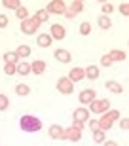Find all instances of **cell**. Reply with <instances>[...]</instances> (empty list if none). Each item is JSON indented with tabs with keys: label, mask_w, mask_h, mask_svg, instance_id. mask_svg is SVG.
I'll list each match as a JSON object with an SVG mask.
<instances>
[{
	"label": "cell",
	"mask_w": 129,
	"mask_h": 146,
	"mask_svg": "<svg viewBox=\"0 0 129 146\" xmlns=\"http://www.w3.org/2000/svg\"><path fill=\"white\" fill-rule=\"evenodd\" d=\"M82 8H84V4H82V2H74V4H72V11H70V13H80L82 11Z\"/></svg>",
	"instance_id": "30"
},
{
	"label": "cell",
	"mask_w": 129,
	"mask_h": 146,
	"mask_svg": "<svg viewBox=\"0 0 129 146\" xmlns=\"http://www.w3.org/2000/svg\"><path fill=\"white\" fill-rule=\"evenodd\" d=\"M80 34H82V36H87V34H91V25H89V21L80 23Z\"/></svg>",
	"instance_id": "25"
},
{
	"label": "cell",
	"mask_w": 129,
	"mask_h": 146,
	"mask_svg": "<svg viewBox=\"0 0 129 146\" xmlns=\"http://www.w3.org/2000/svg\"><path fill=\"white\" fill-rule=\"evenodd\" d=\"M15 53L19 59H25V57H29L31 55V46H27V44H23V46H19V48L15 49Z\"/></svg>",
	"instance_id": "19"
},
{
	"label": "cell",
	"mask_w": 129,
	"mask_h": 146,
	"mask_svg": "<svg viewBox=\"0 0 129 146\" xmlns=\"http://www.w3.org/2000/svg\"><path fill=\"white\" fill-rule=\"evenodd\" d=\"M51 42H53V38L49 36V34H46V33H42V34L36 36V46H40V48H49Z\"/></svg>",
	"instance_id": "13"
},
{
	"label": "cell",
	"mask_w": 129,
	"mask_h": 146,
	"mask_svg": "<svg viewBox=\"0 0 129 146\" xmlns=\"http://www.w3.org/2000/svg\"><path fill=\"white\" fill-rule=\"evenodd\" d=\"M84 74L87 76V80H97L99 78V66L89 65L87 68H84Z\"/></svg>",
	"instance_id": "15"
},
{
	"label": "cell",
	"mask_w": 129,
	"mask_h": 146,
	"mask_svg": "<svg viewBox=\"0 0 129 146\" xmlns=\"http://www.w3.org/2000/svg\"><path fill=\"white\" fill-rule=\"evenodd\" d=\"M63 133H64V129L61 125H51L49 127V137L51 139H63Z\"/></svg>",
	"instance_id": "17"
},
{
	"label": "cell",
	"mask_w": 129,
	"mask_h": 146,
	"mask_svg": "<svg viewBox=\"0 0 129 146\" xmlns=\"http://www.w3.org/2000/svg\"><path fill=\"white\" fill-rule=\"evenodd\" d=\"M101 63H102V66H108L110 63H112V61H110V57H108V55H104V57L101 59Z\"/></svg>",
	"instance_id": "36"
},
{
	"label": "cell",
	"mask_w": 129,
	"mask_h": 146,
	"mask_svg": "<svg viewBox=\"0 0 129 146\" xmlns=\"http://www.w3.org/2000/svg\"><path fill=\"white\" fill-rule=\"evenodd\" d=\"M15 72H17V74H21V76H27V74H31V65L23 61V63L15 65Z\"/></svg>",
	"instance_id": "18"
},
{
	"label": "cell",
	"mask_w": 129,
	"mask_h": 146,
	"mask_svg": "<svg viewBox=\"0 0 129 146\" xmlns=\"http://www.w3.org/2000/svg\"><path fill=\"white\" fill-rule=\"evenodd\" d=\"M89 127H91V131L101 129V127H99V121H97V119H89Z\"/></svg>",
	"instance_id": "35"
},
{
	"label": "cell",
	"mask_w": 129,
	"mask_h": 146,
	"mask_svg": "<svg viewBox=\"0 0 129 146\" xmlns=\"http://www.w3.org/2000/svg\"><path fill=\"white\" fill-rule=\"evenodd\" d=\"M4 61H6V63H11V65H15L17 61H19V57H17L15 51H6V53H4Z\"/></svg>",
	"instance_id": "24"
},
{
	"label": "cell",
	"mask_w": 129,
	"mask_h": 146,
	"mask_svg": "<svg viewBox=\"0 0 129 146\" xmlns=\"http://www.w3.org/2000/svg\"><path fill=\"white\" fill-rule=\"evenodd\" d=\"M8 108V97L0 93V110H6Z\"/></svg>",
	"instance_id": "32"
},
{
	"label": "cell",
	"mask_w": 129,
	"mask_h": 146,
	"mask_svg": "<svg viewBox=\"0 0 129 146\" xmlns=\"http://www.w3.org/2000/svg\"><path fill=\"white\" fill-rule=\"evenodd\" d=\"M112 11H114V6L112 4H108V2H106V4H102V13H104V15L112 13Z\"/></svg>",
	"instance_id": "33"
},
{
	"label": "cell",
	"mask_w": 129,
	"mask_h": 146,
	"mask_svg": "<svg viewBox=\"0 0 129 146\" xmlns=\"http://www.w3.org/2000/svg\"><path fill=\"white\" fill-rule=\"evenodd\" d=\"M57 91L63 93V95H70V93L74 91V84H72L66 76H63V78L57 80Z\"/></svg>",
	"instance_id": "4"
},
{
	"label": "cell",
	"mask_w": 129,
	"mask_h": 146,
	"mask_svg": "<svg viewBox=\"0 0 129 146\" xmlns=\"http://www.w3.org/2000/svg\"><path fill=\"white\" fill-rule=\"evenodd\" d=\"M4 72H6L8 76H13V74H15V65H11V63H6V65H4Z\"/></svg>",
	"instance_id": "29"
},
{
	"label": "cell",
	"mask_w": 129,
	"mask_h": 146,
	"mask_svg": "<svg viewBox=\"0 0 129 146\" xmlns=\"http://www.w3.org/2000/svg\"><path fill=\"white\" fill-rule=\"evenodd\" d=\"M120 118V112L118 110H112V112H108L104 118H101V121H99V127H101L102 131H106L110 125H112V121L114 119H118Z\"/></svg>",
	"instance_id": "6"
},
{
	"label": "cell",
	"mask_w": 129,
	"mask_h": 146,
	"mask_svg": "<svg viewBox=\"0 0 129 146\" xmlns=\"http://www.w3.org/2000/svg\"><path fill=\"white\" fill-rule=\"evenodd\" d=\"M99 27H101L102 31H108V29L112 27V21H110L106 15H101L99 17Z\"/></svg>",
	"instance_id": "23"
},
{
	"label": "cell",
	"mask_w": 129,
	"mask_h": 146,
	"mask_svg": "<svg viewBox=\"0 0 129 146\" xmlns=\"http://www.w3.org/2000/svg\"><path fill=\"white\" fill-rule=\"evenodd\" d=\"M15 93L19 95V97H27L29 93H31V87L25 86V84H17L15 86Z\"/></svg>",
	"instance_id": "20"
},
{
	"label": "cell",
	"mask_w": 129,
	"mask_h": 146,
	"mask_svg": "<svg viewBox=\"0 0 129 146\" xmlns=\"http://www.w3.org/2000/svg\"><path fill=\"white\" fill-rule=\"evenodd\" d=\"M19 127H21V131H25V133H36V131L42 129V119L36 118V116H32V114H25V116H21V119H19Z\"/></svg>",
	"instance_id": "1"
},
{
	"label": "cell",
	"mask_w": 129,
	"mask_h": 146,
	"mask_svg": "<svg viewBox=\"0 0 129 146\" xmlns=\"http://www.w3.org/2000/svg\"><path fill=\"white\" fill-rule=\"evenodd\" d=\"M120 13H122V15H127V13H129V6L125 4V2L120 6Z\"/></svg>",
	"instance_id": "34"
},
{
	"label": "cell",
	"mask_w": 129,
	"mask_h": 146,
	"mask_svg": "<svg viewBox=\"0 0 129 146\" xmlns=\"http://www.w3.org/2000/svg\"><path fill=\"white\" fill-rule=\"evenodd\" d=\"M48 17H49V13H48V11H46V10H40V11L36 13V15H34V19H36V21L40 23V21H46Z\"/></svg>",
	"instance_id": "27"
},
{
	"label": "cell",
	"mask_w": 129,
	"mask_h": 146,
	"mask_svg": "<svg viewBox=\"0 0 129 146\" xmlns=\"http://www.w3.org/2000/svg\"><path fill=\"white\" fill-rule=\"evenodd\" d=\"M2 6H4V8H15V10H17L21 4H19L17 0H4V2H2Z\"/></svg>",
	"instance_id": "28"
},
{
	"label": "cell",
	"mask_w": 129,
	"mask_h": 146,
	"mask_svg": "<svg viewBox=\"0 0 129 146\" xmlns=\"http://www.w3.org/2000/svg\"><path fill=\"white\" fill-rule=\"evenodd\" d=\"M15 15L21 19V21H25V19H29V11H27V8H23V6H19L15 10Z\"/></svg>",
	"instance_id": "26"
},
{
	"label": "cell",
	"mask_w": 129,
	"mask_h": 146,
	"mask_svg": "<svg viewBox=\"0 0 129 146\" xmlns=\"http://www.w3.org/2000/svg\"><path fill=\"white\" fill-rule=\"evenodd\" d=\"M53 57L59 61V63H63V65H68L70 61H72V53H70L68 49H63V48L55 49V51H53Z\"/></svg>",
	"instance_id": "7"
},
{
	"label": "cell",
	"mask_w": 129,
	"mask_h": 146,
	"mask_svg": "<svg viewBox=\"0 0 129 146\" xmlns=\"http://www.w3.org/2000/svg\"><path fill=\"white\" fill-rule=\"evenodd\" d=\"M110 61H125V51H118V49H112L108 53Z\"/></svg>",
	"instance_id": "21"
},
{
	"label": "cell",
	"mask_w": 129,
	"mask_h": 146,
	"mask_svg": "<svg viewBox=\"0 0 129 146\" xmlns=\"http://www.w3.org/2000/svg\"><path fill=\"white\" fill-rule=\"evenodd\" d=\"M46 11H48V13H64V4L61 2V0H57V2H49L48 8H46Z\"/></svg>",
	"instance_id": "12"
},
{
	"label": "cell",
	"mask_w": 129,
	"mask_h": 146,
	"mask_svg": "<svg viewBox=\"0 0 129 146\" xmlns=\"http://www.w3.org/2000/svg\"><path fill=\"white\" fill-rule=\"evenodd\" d=\"M108 108H110V101H106V99H95L89 104V112H93V114H102Z\"/></svg>",
	"instance_id": "3"
},
{
	"label": "cell",
	"mask_w": 129,
	"mask_h": 146,
	"mask_svg": "<svg viewBox=\"0 0 129 146\" xmlns=\"http://www.w3.org/2000/svg\"><path fill=\"white\" fill-rule=\"evenodd\" d=\"M78 101H80L82 106L91 104L93 101H95V91H93V89H84V91H80V95H78Z\"/></svg>",
	"instance_id": "8"
},
{
	"label": "cell",
	"mask_w": 129,
	"mask_h": 146,
	"mask_svg": "<svg viewBox=\"0 0 129 146\" xmlns=\"http://www.w3.org/2000/svg\"><path fill=\"white\" fill-rule=\"evenodd\" d=\"M106 89H110V91L116 93V95L124 93V87H122V84H118V82H114V80H108V82H106Z\"/></svg>",
	"instance_id": "16"
},
{
	"label": "cell",
	"mask_w": 129,
	"mask_h": 146,
	"mask_svg": "<svg viewBox=\"0 0 129 146\" xmlns=\"http://www.w3.org/2000/svg\"><path fill=\"white\" fill-rule=\"evenodd\" d=\"M38 27H40V23L32 17V19H25V21H21V33L23 34H34L38 31Z\"/></svg>",
	"instance_id": "5"
},
{
	"label": "cell",
	"mask_w": 129,
	"mask_h": 146,
	"mask_svg": "<svg viewBox=\"0 0 129 146\" xmlns=\"http://www.w3.org/2000/svg\"><path fill=\"white\" fill-rule=\"evenodd\" d=\"M44 70H46V61L36 59V61L31 63V72H34V74H42Z\"/></svg>",
	"instance_id": "14"
},
{
	"label": "cell",
	"mask_w": 129,
	"mask_h": 146,
	"mask_svg": "<svg viewBox=\"0 0 129 146\" xmlns=\"http://www.w3.org/2000/svg\"><path fill=\"white\" fill-rule=\"evenodd\" d=\"M63 139H68V141H80L82 139V129H78V127H68V129L63 133Z\"/></svg>",
	"instance_id": "10"
},
{
	"label": "cell",
	"mask_w": 129,
	"mask_h": 146,
	"mask_svg": "<svg viewBox=\"0 0 129 146\" xmlns=\"http://www.w3.org/2000/svg\"><path fill=\"white\" fill-rule=\"evenodd\" d=\"M8 23H10L8 15H4V13H0V29H6V27H8Z\"/></svg>",
	"instance_id": "31"
},
{
	"label": "cell",
	"mask_w": 129,
	"mask_h": 146,
	"mask_svg": "<svg viewBox=\"0 0 129 146\" xmlns=\"http://www.w3.org/2000/svg\"><path fill=\"white\" fill-rule=\"evenodd\" d=\"M49 36H51V38H55V40H63V38L66 36V31H64V27H63V25L55 23V25H51Z\"/></svg>",
	"instance_id": "9"
},
{
	"label": "cell",
	"mask_w": 129,
	"mask_h": 146,
	"mask_svg": "<svg viewBox=\"0 0 129 146\" xmlns=\"http://www.w3.org/2000/svg\"><path fill=\"white\" fill-rule=\"evenodd\" d=\"M93 141H95L97 144H102V142L106 141V135H104V131H102V129L93 131Z\"/></svg>",
	"instance_id": "22"
},
{
	"label": "cell",
	"mask_w": 129,
	"mask_h": 146,
	"mask_svg": "<svg viewBox=\"0 0 129 146\" xmlns=\"http://www.w3.org/2000/svg\"><path fill=\"white\" fill-rule=\"evenodd\" d=\"M72 84H76V82H80L86 78V74H84V68H80V66H76V68H72V70L68 72V76H66Z\"/></svg>",
	"instance_id": "11"
},
{
	"label": "cell",
	"mask_w": 129,
	"mask_h": 146,
	"mask_svg": "<svg viewBox=\"0 0 129 146\" xmlns=\"http://www.w3.org/2000/svg\"><path fill=\"white\" fill-rule=\"evenodd\" d=\"M72 119H74V127L82 129V127H84V123H87V121H89V110L84 108V106L76 108V110H74V116H72Z\"/></svg>",
	"instance_id": "2"
},
{
	"label": "cell",
	"mask_w": 129,
	"mask_h": 146,
	"mask_svg": "<svg viewBox=\"0 0 129 146\" xmlns=\"http://www.w3.org/2000/svg\"><path fill=\"white\" fill-rule=\"evenodd\" d=\"M102 144H104V146H118V144H116V142H114V141H104V142H102Z\"/></svg>",
	"instance_id": "37"
}]
</instances>
